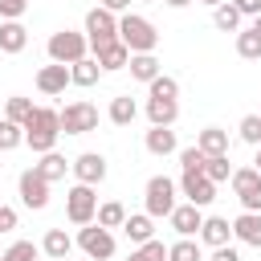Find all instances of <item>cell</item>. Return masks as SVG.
Wrapping results in <instances>:
<instances>
[{"label":"cell","mask_w":261,"mask_h":261,"mask_svg":"<svg viewBox=\"0 0 261 261\" xmlns=\"http://www.w3.org/2000/svg\"><path fill=\"white\" fill-rule=\"evenodd\" d=\"M122 220H126V208H122L118 200H106V204H98V212H94V224H102V228H122Z\"/></svg>","instance_id":"cell-27"},{"label":"cell","mask_w":261,"mask_h":261,"mask_svg":"<svg viewBox=\"0 0 261 261\" xmlns=\"http://www.w3.org/2000/svg\"><path fill=\"white\" fill-rule=\"evenodd\" d=\"M253 167H257V175H261V147H257V159H253Z\"/></svg>","instance_id":"cell-48"},{"label":"cell","mask_w":261,"mask_h":261,"mask_svg":"<svg viewBox=\"0 0 261 261\" xmlns=\"http://www.w3.org/2000/svg\"><path fill=\"white\" fill-rule=\"evenodd\" d=\"M167 220H171V228H175L179 237H196L200 224H204V212H200L196 204H175V212H171Z\"/></svg>","instance_id":"cell-12"},{"label":"cell","mask_w":261,"mask_h":261,"mask_svg":"<svg viewBox=\"0 0 261 261\" xmlns=\"http://www.w3.org/2000/svg\"><path fill=\"white\" fill-rule=\"evenodd\" d=\"M122 232H126L130 245H147V241L155 237V220H151L147 212H130V216L122 220Z\"/></svg>","instance_id":"cell-16"},{"label":"cell","mask_w":261,"mask_h":261,"mask_svg":"<svg viewBox=\"0 0 261 261\" xmlns=\"http://www.w3.org/2000/svg\"><path fill=\"white\" fill-rule=\"evenodd\" d=\"M212 24H216L220 33H237V24H241V12H237V8L224 0V4H216V8H212Z\"/></svg>","instance_id":"cell-29"},{"label":"cell","mask_w":261,"mask_h":261,"mask_svg":"<svg viewBox=\"0 0 261 261\" xmlns=\"http://www.w3.org/2000/svg\"><path fill=\"white\" fill-rule=\"evenodd\" d=\"M232 237H237L241 245L261 249V212H241V216L232 220Z\"/></svg>","instance_id":"cell-15"},{"label":"cell","mask_w":261,"mask_h":261,"mask_svg":"<svg viewBox=\"0 0 261 261\" xmlns=\"http://www.w3.org/2000/svg\"><path fill=\"white\" fill-rule=\"evenodd\" d=\"M200 4H208V8H216V4H224V0H200Z\"/></svg>","instance_id":"cell-49"},{"label":"cell","mask_w":261,"mask_h":261,"mask_svg":"<svg viewBox=\"0 0 261 261\" xmlns=\"http://www.w3.org/2000/svg\"><path fill=\"white\" fill-rule=\"evenodd\" d=\"M98 77H102V65H98L94 57H82V61L69 65V82H73V86H94Z\"/></svg>","instance_id":"cell-24"},{"label":"cell","mask_w":261,"mask_h":261,"mask_svg":"<svg viewBox=\"0 0 261 261\" xmlns=\"http://www.w3.org/2000/svg\"><path fill=\"white\" fill-rule=\"evenodd\" d=\"M20 143H24V126H16V122L0 118V151H16Z\"/></svg>","instance_id":"cell-35"},{"label":"cell","mask_w":261,"mask_h":261,"mask_svg":"<svg viewBox=\"0 0 261 261\" xmlns=\"http://www.w3.org/2000/svg\"><path fill=\"white\" fill-rule=\"evenodd\" d=\"M61 261H69V257H61Z\"/></svg>","instance_id":"cell-52"},{"label":"cell","mask_w":261,"mask_h":261,"mask_svg":"<svg viewBox=\"0 0 261 261\" xmlns=\"http://www.w3.org/2000/svg\"><path fill=\"white\" fill-rule=\"evenodd\" d=\"M237 200L245 204V212H261V184H257V188H249V192H241Z\"/></svg>","instance_id":"cell-41"},{"label":"cell","mask_w":261,"mask_h":261,"mask_svg":"<svg viewBox=\"0 0 261 261\" xmlns=\"http://www.w3.org/2000/svg\"><path fill=\"white\" fill-rule=\"evenodd\" d=\"M29 12V0H0V16L4 20H20Z\"/></svg>","instance_id":"cell-40"},{"label":"cell","mask_w":261,"mask_h":261,"mask_svg":"<svg viewBox=\"0 0 261 261\" xmlns=\"http://www.w3.org/2000/svg\"><path fill=\"white\" fill-rule=\"evenodd\" d=\"M12 228H16V208L0 204V232H12Z\"/></svg>","instance_id":"cell-43"},{"label":"cell","mask_w":261,"mask_h":261,"mask_svg":"<svg viewBox=\"0 0 261 261\" xmlns=\"http://www.w3.org/2000/svg\"><path fill=\"white\" fill-rule=\"evenodd\" d=\"M212 261H241V253L232 245H220V249H212Z\"/></svg>","instance_id":"cell-44"},{"label":"cell","mask_w":261,"mask_h":261,"mask_svg":"<svg viewBox=\"0 0 261 261\" xmlns=\"http://www.w3.org/2000/svg\"><path fill=\"white\" fill-rule=\"evenodd\" d=\"M41 249L49 253V261H61V257H69L73 241H69V232H65V228H49V232H45V241H41Z\"/></svg>","instance_id":"cell-23"},{"label":"cell","mask_w":261,"mask_h":261,"mask_svg":"<svg viewBox=\"0 0 261 261\" xmlns=\"http://www.w3.org/2000/svg\"><path fill=\"white\" fill-rule=\"evenodd\" d=\"M179 143H175V130L171 126H151L147 130V151L151 155H171Z\"/></svg>","instance_id":"cell-22"},{"label":"cell","mask_w":261,"mask_h":261,"mask_svg":"<svg viewBox=\"0 0 261 261\" xmlns=\"http://www.w3.org/2000/svg\"><path fill=\"white\" fill-rule=\"evenodd\" d=\"M135 114H139V106H135V98H130V94L110 98V122H114V126H130V122H135Z\"/></svg>","instance_id":"cell-25"},{"label":"cell","mask_w":261,"mask_h":261,"mask_svg":"<svg viewBox=\"0 0 261 261\" xmlns=\"http://www.w3.org/2000/svg\"><path fill=\"white\" fill-rule=\"evenodd\" d=\"M204 245H212V249H220V245H228L232 241V224L224 220V216H204V224H200V232H196Z\"/></svg>","instance_id":"cell-14"},{"label":"cell","mask_w":261,"mask_h":261,"mask_svg":"<svg viewBox=\"0 0 261 261\" xmlns=\"http://www.w3.org/2000/svg\"><path fill=\"white\" fill-rule=\"evenodd\" d=\"M49 184H57V179H65V171H69V163H65V155H57V151H45L41 155V163H33Z\"/></svg>","instance_id":"cell-26"},{"label":"cell","mask_w":261,"mask_h":261,"mask_svg":"<svg viewBox=\"0 0 261 261\" xmlns=\"http://www.w3.org/2000/svg\"><path fill=\"white\" fill-rule=\"evenodd\" d=\"M20 204H24V208H37V212L49 204V179H45L37 167L20 171Z\"/></svg>","instance_id":"cell-9"},{"label":"cell","mask_w":261,"mask_h":261,"mask_svg":"<svg viewBox=\"0 0 261 261\" xmlns=\"http://www.w3.org/2000/svg\"><path fill=\"white\" fill-rule=\"evenodd\" d=\"M167 261H204V253H200V241H192V237H179L175 245H167Z\"/></svg>","instance_id":"cell-28"},{"label":"cell","mask_w":261,"mask_h":261,"mask_svg":"<svg viewBox=\"0 0 261 261\" xmlns=\"http://www.w3.org/2000/svg\"><path fill=\"white\" fill-rule=\"evenodd\" d=\"M179 192H184L188 204H196V208H204V204L216 200V184L204 179V171H184V175H179Z\"/></svg>","instance_id":"cell-11"},{"label":"cell","mask_w":261,"mask_h":261,"mask_svg":"<svg viewBox=\"0 0 261 261\" xmlns=\"http://www.w3.org/2000/svg\"><path fill=\"white\" fill-rule=\"evenodd\" d=\"M237 53H241L245 61H257V57H261V37H257L253 29L237 33Z\"/></svg>","instance_id":"cell-34"},{"label":"cell","mask_w":261,"mask_h":261,"mask_svg":"<svg viewBox=\"0 0 261 261\" xmlns=\"http://www.w3.org/2000/svg\"><path fill=\"white\" fill-rule=\"evenodd\" d=\"M232 175V163H228V155H208L204 159V179H212V184H224Z\"/></svg>","instance_id":"cell-31"},{"label":"cell","mask_w":261,"mask_h":261,"mask_svg":"<svg viewBox=\"0 0 261 261\" xmlns=\"http://www.w3.org/2000/svg\"><path fill=\"white\" fill-rule=\"evenodd\" d=\"M86 41H90L94 53H98L102 45H114V41H118V16L106 12V8H90V12H86Z\"/></svg>","instance_id":"cell-4"},{"label":"cell","mask_w":261,"mask_h":261,"mask_svg":"<svg viewBox=\"0 0 261 261\" xmlns=\"http://www.w3.org/2000/svg\"><path fill=\"white\" fill-rule=\"evenodd\" d=\"M57 135H61V118H57V110H49V106H33V114H29V122H24V143H29L37 155H45V151H53Z\"/></svg>","instance_id":"cell-1"},{"label":"cell","mask_w":261,"mask_h":261,"mask_svg":"<svg viewBox=\"0 0 261 261\" xmlns=\"http://www.w3.org/2000/svg\"><path fill=\"white\" fill-rule=\"evenodd\" d=\"M57 118H61V135H86V130L98 126V106H90V102H69L65 110H57Z\"/></svg>","instance_id":"cell-7"},{"label":"cell","mask_w":261,"mask_h":261,"mask_svg":"<svg viewBox=\"0 0 261 261\" xmlns=\"http://www.w3.org/2000/svg\"><path fill=\"white\" fill-rule=\"evenodd\" d=\"M204 159H208V155H204L200 147H184V151H179V163H184V171H204Z\"/></svg>","instance_id":"cell-39"},{"label":"cell","mask_w":261,"mask_h":261,"mask_svg":"<svg viewBox=\"0 0 261 261\" xmlns=\"http://www.w3.org/2000/svg\"><path fill=\"white\" fill-rule=\"evenodd\" d=\"M232 8L241 16H261V0H232Z\"/></svg>","instance_id":"cell-42"},{"label":"cell","mask_w":261,"mask_h":261,"mask_svg":"<svg viewBox=\"0 0 261 261\" xmlns=\"http://www.w3.org/2000/svg\"><path fill=\"white\" fill-rule=\"evenodd\" d=\"M86 49H90L86 33L61 29V33H53V37H49V61H57V65H73V61H82V57H86Z\"/></svg>","instance_id":"cell-3"},{"label":"cell","mask_w":261,"mask_h":261,"mask_svg":"<svg viewBox=\"0 0 261 261\" xmlns=\"http://www.w3.org/2000/svg\"><path fill=\"white\" fill-rule=\"evenodd\" d=\"M147 118H151V126H171L179 118V102L175 98H147Z\"/></svg>","instance_id":"cell-17"},{"label":"cell","mask_w":261,"mask_h":261,"mask_svg":"<svg viewBox=\"0 0 261 261\" xmlns=\"http://www.w3.org/2000/svg\"><path fill=\"white\" fill-rule=\"evenodd\" d=\"M228 184H232V192L241 196V192H249V188H257V184H261V175H257V167H232V175H228Z\"/></svg>","instance_id":"cell-33"},{"label":"cell","mask_w":261,"mask_h":261,"mask_svg":"<svg viewBox=\"0 0 261 261\" xmlns=\"http://www.w3.org/2000/svg\"><path fill=\"white\" fill-rule=\"evenodd\" d=\"M69 171L77 175V184L94 188V184H102V179H106V155H98V151H82V155L69 163Z\"/></svg>","instance_id":"cell-10"},{"label":"cell","mask_w":261,"mask_h":261,"mask_svg":"<svg viewBox=\"0 0 261 261\" xmlns=\"http://www.w3.org/2000/svg\"><path fill=\"white\" fill-rule=\"evenodd\" d=\"M77 245H82V253L94 257V261H110V257H114V232L102 228V224H86V228L77 232Z\"/></svg>","instance_id":"cell-8"},{"label":"cell","mask_w":261,"mask_h":261,"mask_svg":"<svg viewBox=\"0 0 261 261\" xmlns=\"http://www.w3.org/2000/svg\"><path fill=\"white\" fill-rule=\"evenodd\" d=\"M253 33H257V37H261V16H253Z\"/></svg>","instance_id":"cell-47"},{"label":"cell","mask_w":261,"mask_h":261,"mask_svg":"<svg viewBox=\"0 0 261 261\" xmlns=\"http://www.w3.org/2000/svg\"><path fill=\"white\" fill-rule=\"evenodd\" d=\"M163 4H171V8H188L192 0H163Z\"/></svg>","instance_id":"cell-46"},{"label":"cell","mask_w":261,"mask_h":261,"mask_svg":"<svg viewBox=\"0 0 261 261\" xmlns=\"http://www.w3.org/2000/svg\"><path fill=\"white\" fill-rule=\"evenodd\" d=\"M126 69H130V77H135V82H147V86L159 77V61H155V53H130Z\"/></svg>","instance_id":"cell-19"},{"label":"cell","mask_w":261,"mask_h":261,"mask_svg":"<svg viewBox=\"0 0 261 261\" xmlns=\"http://www.w3.org/2000/svg\"><path fill=\"white\" fill-rule=\"evenodd\" d=\"M98 8H106V12H126V8H130V0H102Z\"/></svg>","instance_id":"cell-45"},{"label":"cell","mask_w":261,"mask_h":261,"mask_svg":"<svg viewBox=\"0 0 261 261\" xmlns=\"http://www.w3.org/2000/svg\"><path fill=\"white\" fill-rule=\"evenodd\" d=\"M196 147H200L204 155H228V130H220V126H204V130L196 135Z\"/></svg>","instance_id":"cell-20"},{"label":"cell","mask_w":261,"mask_h":261,"mask_svg":"<svg viewBox=\"0 0 261 261\" xmlns=\"http://www.w3.org/2000/svg\"><path fill=\"white\" fill-rule=\"evenodd\" d=\"M147 90H151V98H179V82H175V77H167V73H159Z\"/></svg>","instance_id":"cell-37"},{"label":"cell","mask_w":261,"mask_h":261,"mask_svg":"<svg viewBox=\"0 0 261 261\" xmlns=\"http://www.w3.org/2000/svg\"><path fill=\"white\" fill-rule=\"evenodd\" d=\"M94 212H98V196H94V188H86V184H73L69 192H65V216L73 220V224H94Z\"/></svg>","instance_id":"cell-6"},{"label":"cell","mask_w":261,"mask_h":261,"mask_svg":"<svg viewBox=\"0 0 261 261\" xmlns=\"http://www.w3.org/2000/svg\"><path fill=\"white\" fill-rule=\"evenodd\" d=\"M0 257H4V249H0Z\"/></svg>","instance_id":"cell-51"},{"label":"cell","mask_w":261,"mask_h":261,"mask_svg":"<svg viewBox=\"0 0 261 261\" xmlns=\"http://www.w3.org/2000/svg\"><path fill=\"white\" fill-rule=\"evenodd\" d=\"M241 139L253 143V147H261V114H245L241 118Z\"/></svg>","instance_id":"cell-38"},{"label":"cell","mask_w":261,"mask_h":261,"mask_svg":"<svg viewBox=\"0 0 261 261\" xmlns=\"http://www.w3.org/2000/svg\"><path fill=\"white\" fill-rule=\"evenodd\" d=\"M65 86H69V65H41V73H37V90L41 94H65Z\"/></svg>","instance_id":"cell-13"},{"label":"cell","mask_w":261,"mask_h":261,"mask_svg":"<svg viewBox=\"0 0 261 261\" xmlns=\"http://www.w3.org/2000/svg\"><path fill=\"white\" fill-rule=\"evenodd\" d=\"M143 200H147V216H151V220L171 216V212H175V179H167V175H151Z\"/></svg>","instance_id":"cell-5"},{"label":"cell","mask_w":261,"mask_h":261,"mask_svg":"<svg viewBox=\"0 0 261 261\" xmlns=\"http://www.w3.org/2000/svg\"><path fill=\"white\" fill-rule=\"evenodd\" d=\"M118 41H122L130 53H155V45H159V33H155V24H151L147 16H139V12H126V16L118 20Z\"/></svg>","instance_id":"cell-2"},{"label":"cell","mask_w":261,"mask_h":261,"mask_svg":"<svg viewBox=\"0 0 261 261\" xmlns=\"http://www.w3.org/2000/svg\"><path fill=\"white\" fill-rule=\"evenodd\" d=\"M94 61H98L102 69H126V61H130V49H126L122 41H114V45H102V49L94 53Z\"/></svg>","instance_id":"cell-21"},{"label":"cell","mask_w":261,"mask_h":261,"mask_svg":"<svg viewBox=\"0 0 261 261\" xmlns=\"http://www.w3.org/2000/svg\"><path fill=\"white\" fill-rule=\"evenodd\" d=\"M37 253H41V249H37L33 241H12L0 261H37Z\"/></svg>","instance_id":"cell-36"},{"label":"cell","mask_w":261,"mask_h":261,"mask_svg":"<svg viewBox=\"0 0 261 261\" xmlns=\"http://www.w3.org/2000/svg\"><path fill=\"white\" fill-rule=\"evenodd\" d=\"M29 45V29L20 20H4L0 24V53H20Z\"/></svg>","instance_id":"cell-18"},{"label":"cell","mask_w":261,"mask_h":261,"mask_svg":"<svg viewBox=\"0 0 261 261\" xmlns=\"http://www.w3.org/2000/svg\"><path fill=\"white\" fill-rule=\"evenodd\" d=\"M126 261H167V245L151 237L147 245H135V253H130Z\"/></svg>","instance_id":"cell-32"},{"label":"cell","mask_w":261,"mask_h":261,"mask_svg":"<svg viewBox=\"0 0 261 261\" xmlns=\"http://www.w3.org/2000/svg\"><path fill=\"white\" fill-rule=\"evenodd\" d=\"M29 114H33V102H29V98H20V94H12V98L4 102V118H8V122H16V126H24V122H29Z\"/></svg>","instance_id":"cell-30"},{"label":"cell","mask_w":261,"mask_h":261,"mask_svg":"<svg viewBox=\"0 0 261 261\" xmlns=\"http://www.w3.org/2000/svg\"><path fill=\"white\" fill-rule=\"evenodd\" d=\"M143 4H155V0H143Z\"/></svg>","instance_id":"cell-50"}]
</instances>
